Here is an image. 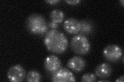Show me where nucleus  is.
I'll use <instances>...</instances> for the list:
<instances>
[{
	"label": "nucleus",
	"mask_w": 124,
	"mask_h": 82,
	"mask_svg": "<svg viewBox=\"0 0 124 82\" xmlns=\"http://www.w3.org/2000/svg\"><path fill=\"white\" fill-rule=\"evenodd\" d=\"M44 43L50 52L60 54L66 50L68 41L65 35L61 31L52 29L46 33Z\"/></svg>",
	"instance_id": "obj_1"
},
{
	"label": "nucleus",
	"mask_w": 124,
	"mask_h": 82,
	"mask_svg": "<svg viewBox=\"0 0 124 82\" xmlns=\"http://www.w3.org/2000/svg\"><path fill=\"white\" fill-rule=\"evenodd\" d=\"M51 79L55 82H66L76 81L73 73L67 69L60 68L53 72Z\"/></svg>",
	"instance_id": "obj_6"
},
{
	"label": "nucleus",
	"mask_w": 124,
	"mask_h": 82,
	"mask_svg": "<svg viewBox=\"0 0 124 82\" xmlns=\"http://www.w3.org/2000/svg\"><path fill=\"white\" fill-rule=\"evenodd\" d=\"M96 76L94 74L92 73H84L81 77V81L93 82L96 81Z\"/></svg>",
	"instance_id": "obj_14"
},
{
	"label": "nucleus",
	"mask_w": 124,
	"mask_h": 82,
	"mask_svg": "<svg viewBox=\"0 0 124 82\" xmlns=\"http://www.w3.org/2000/svg\"><path fill=\"white\" fill-rule=\"evenodd\" d=\"M112 72L111 66L106 63L100 64L95 70L96 76L101 79H106L109 77Z\"/></svg>",
	"instance_id": "obj_10"
},
{
	"label": "nucleus",
	"mask_w": 124,
	"mask_h": 82,
	"mask_svg": "<svg viewBox=\"0 0 124 82\" xmlns=\"http://www.w3.org/2000/svg\"><path fill=\"white\" fill-rule=\"evenodd\" d=\"M60 1V0H48V1H46L45 2L48 4H55Z\"/></svg>",
	"instance_id": "obj_17"
},
{
	"label": "nucleus",
	"mask_w": 124,
	"mask_h": 82,
	"mask_svg": "<svg viewBox=\"0 0 124 82\" xmlns=\"http://www.w3.org/2000/svg\"><path fill=\"white\" fill-rule=\"evenodd\" d=\"M25 71L20 65H15L11 66L7 72V77L10 82H19L24 80Z\"/></svg>",
	"instance_id": "obj_5"
},
{
	"label": "nucleus",
	"mask_w": 124,
	"mask_h": 82,
	"mask_svg": "<svg viewBox=\"0 0 124 82\" xmlns=\"http://www.w3.org/2000/svg\"><path fill=\"white\" fill-rule=\"evenodd\" d=\"M124 76H120L119 78H118V79L117 80H116L115 81L116 82H123L124 81Z\"/></svg>",
	"instance_id": "obj_18"
},
{
	"label": "nucleus",
	"mask_w": 124,
	"mask_h": 82,
	"mask_svg": "<svg viewBox=\"0 0 124 82\" xmlns=\"http://www.w3.org/2000/svg\"><path fill=\"white\" fill-rule=\"evenodd\" d=\"M49 26H50L53 29H56L59 27V24L51 21L49 23Z\"/></svg>",
	"instance_id": "obj_15"
},
{
	"label": "nucleus",
	"mask_w": 124,
	"mask_h": 82,
	"mask_svg": "<svg viewBox=\"0 0 124 82\" xmlns=\"http://www.w3.org/2000/svg\"><path fill=\"white\" fill-rule=\"evenodd\" d=\"M65 1L68 4L71 5H76L81 2L80 0H67V1Z\"/></svg>",
	"instance_id": "obj_16"
},
{
	"label": "nucleus",
	"mask_w": 124,
	"mask_h": 82,
	"mask_svg": "<svg viewBox=\"0 0 124 82\" xmlns=\"http://www.w3.org/2000/svg\"><path fill=\"white\" fill-rule=\"evenodd\" d=\"M120 3H121V4H122V5L123 6H124V0H121V1H120Z\"/></svg>",
	"instance_id": "obj_19"
},
{
	"label": "nucleus",
	"mask_w": 124,
	"mask_h": 82,
	"mask_svg": "<svg viewBox=\"0 0 124 82\" xmlns=\"http://www.w3.org/2000/svg\"><path fill=\"white\" fill-rule=\"evenodd\" d=\"M99 82H109V81H108V80H100L99 81Z\"/></svg>",
	"instance_id": "obj_20"
},
{
	"label": "nucleus",
	"mask_w": 124,
	"mask_h": 82,
	"mask_svg": "<svg viewBox=\"0 0 124 82\" xmlns=\"http://www.w3.org/2000/svg\"><path fill=\"white\" fill-rule=\"evenodd\" d=\"M41 75L40 73L36 70H31L26 76V81L28 82H38L41 81Z\"/></svg>",
	"instance_id": "obj_13"
},
{
	"label": "nucleus",
	"mask_w": 124,
	"mask_h": 82,
	"mask_svg": "<svg viewBox=\"0 0 124 82\" xmlns=\"http://www.w3.org/2000/svg\"><path fill=\"white\" fill-rule=\"evenodd\" d=\"M50 18L51 21L56 23L62 22L64 19V13L63 11L60 9L53 10L50 13Z\"/></svg>",
	"instance_id": "obj_12"
},
{
	"label": "nucleus",
	"mask_w": 124,
	"mask_h": 82,
	"mask_svg": "<svg viewBox=\"0 0 124 82\" xmlns=\"http://www.w3.org/2000/svg\"><path fill=\"white\" fill-rule=\"evenodd\" d=\"M81 29L80 31V34L85 35L90 34L93 32L94 29V26L93 22L91 20L87 19H84L80 21Z\"/></svg>",
	"instance_id": "obj_11"
},
{
	"label": "nucleus",
	"mask_w": 124,
	"mask_h": 82,
	"mask_svg": "<svg viewBox=\"0 0 124 82\" xmlns=\"http://www.w3.org/2000/svg\"><path fill=\"white\" fill-rule=\"evenodd\" d=\"M64 28L68 33H78L81 29L80 21L73 18H69L64 22Z\"/></svg>",
	"instance_id": "obj_8"
},
{
	"label": "nucleus",
	"mask_w": 124,
	"mask_h": 82,
	"mask_svg": "<svg viewBox=\"0 0 124 82\" xmlns=\"http://www.w3.org/2000/svg\"><path fill=\"white\" fill-rule=\"evenodd\" d=\"M67 66L73 71L81 72L84 70L86 66V62L82 57L79 56H74L69 60Z\"/></svg>",
	"instance_id": "obj_9"
},
{
	"label": "nucleus",
	"mask_w": 124,
	"mask_h": 82,
	"mask_svg": "<svg viewBox=\"0 0 124 82\" xmlns=\"http://www.w3.org/2000/svg\"><path fill=\"white\" fill-rule=\"evenodd\" d=\"M62 63L60 60L55 55H50L46 57L44 62L45 68L46 71L54 72L61 67Z\"/></svg>",
	"instance_id": "obj_7"
},
{
	"label": "nucleus",
	"mask_w": 124,
	"mask_h": 82,
	"mask_svg": "<svg viewBox=\"0 0 124 82\" xmlns=\"http://www.w3.org/2000/svg\"><path fill=\"white\" fill-rule=\"evenodd\" d=\"M71 47L73 51L79 55H85L90 50L91 45L87 38L79 34L73 37L71 41Z\"/></svg>",
	"instance_id": "obj_3"
},
{
	"label": "nucleus",
	"mask_w": 124,
	"mask_h": 82,
	"mask_svg": "<svg viewBox=\"0 0 124 82\" xmlns=\"http://www.w3.org/2000/svg\"><path fill=\"white\" fill-rule=\"evenodd\" d=\"M25 26L29 32L34 34L42 35L48 31L49 24L43 15L33 13L26 19Z\"/></svg>",
	"instance_id": "obj_2"
},
{
	"label": "nucleus",
	"mask_w": 124,
	"mask_h": 82,
	"mask_svg": "<svg viewBox=\"0 0 124 82\" xmlns=\"http://www.w3.org/2000/svg\"><path fill=\"white\" fill-rule=\"evenodd\" d=\"M103 56L106 59L112 63L118 61L122 56V48L117 45L111 44L106 46L103 50Z\"/></svg>",
	"instance_id": "obj_4"
}]
</instances>
